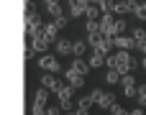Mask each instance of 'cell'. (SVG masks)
<instances>
[{"label": "cell", "mask_w": 146, "mask_h": 115, "mask_svg": "<svg viewBox=\"0 0 146 115\" xmlns=\"http://www.w3.org/2000/svg\"><path fill=\"white\" fill-rule=\"evenodd\" d=\"M108 67L121 72V74H128V72L136 69V59H131L128 51H115L113 56H108Z\"/></svg>", "instance_id": "obj_1"}, {"label": "cell", "mask_w": 146, "mask_h": 115, "mask_svg": "<svg viewBox=\"0 0 146 115\" xmlns=\"http://www.w3.org/2000/svg\"><path fill=\"white\" fill-rule=\"evenodd\" d=\"M90 46H92L95 51L110 54V49L115 46V41H113V36H105V33L100 31V33H90Z\"/></svg>", "instance_id": "obj_2"}, {"label": "cell", "mask_w": 146, "mask_h": 115, "mask_svg": "<svg viewBox=\"0 0 146 115\" xmlns=\"http://www.w3.org/2000/svg\"><path fill=\"white\" fill-rule=\"evenodd\" d=\"M90 95H92L95 105H100L103 110H110V108L115 105V95H110V92H103V90H92Z\"/></svg>", "instance_id": "obj_3"}, {"label": "cell", "mask_w": 146, "mask_h": 115, "mask_svg": "<svg viewBox=\"0 0 146 115\" xmlns=\"http://www.w3.org/2000/svg\"><path fill=\"white\" fill-rule=\"evenodd\" d=\"M115 23H118L115 13H103V18H100V28H103V33H105V36H118Z\"/></svg>", "instance_id": "obj_4"}, {"label": "cell", "mask_w": 146, "mask_h": 115, "mask_svg": "<svg viewBox=\"0 0 146 115\" xmlns=\"http://www.w3.org/2000/svg\"><path fill=\"white\" fill-rule=\"evenodd\" d=\"M113 41H115V49H118V51H131V49L136 46V38H133V36H126V33L113 36Z\"/></svg>", "instance_id": "obj_5"}, {"label": "cell", "mask_w": 146, "mask_h": 115, "mask_svg": "<svg viewBox=\"0 0 146 115\" xmlns=\"http://www.w3.org/2000/svg\"><path fill=\"white\" fill-rule=\"evenodd\" d=\"M64 82L69 85V87H74V90H80L82 85H85V74H80V72H74L72 67L64 72Z\"/></svg>", "instance_id": "obj_6"}, {"label": "cell", "mask_w": 146, "mask_h": 115, "mask_svg": "<svg viewBox=\"0 0 146 115\" xmlns=\"http://www.w3.org/2000/svg\"><path fill=\"white\" fill-rule=\"evenodd\" d=\"M38 67L44 69V72H59V61H56V56H49V54H41V59H38Z\"/></svg>", "instance_id": "obj_7"}, {"label": "cell", "mask_w": 146, "mask_h": 115, "mask_svg": "<svg viewBox=\"0 0 146 115\" xmlns=\"http://www.w3.org/2000/svg\"><path fill=\"white\" fill-rule=\"evenodd\" d=\"M28 41L33 44L36 54H44V51H46V46H49V38H46L44 33H38V36H28Z\"/></svg>", "instance_id": "obj_8"}, {"label": "cell", "mask_w": 146, "mask_h": 115, "mask_svg": "<svg viewBox=\"0 0 146 115\" xmlns=\"http://www.w3.org/2000/svg\"><path fill=\"white\" fill-rule=\"evenodd\" d=\"M87 0H69V13L74 15V18H80V15H85V10H87Z\"/></svg>", "instance_id": "obj_9"}, {"label": "cell", "mask_w": 146, "mask_h": 115, "mask_svg": "<svg viewBox=\"0 0 146 115\" xmlns=\"http://www.w3.org/2000/svg\"><path fill=\"white\" fill-rule=\"evenodd\" d=\"M41 87H46V90H54V92H56V90L62 87V82H59V79H56L51 72H46V74L41 77Z\"/></svg>", "instance_id": "obj_10"}, {"label": "cell", "mask_w": 146, "mask_h": 115, "mask_svg": "<svg viewBox=\"0 0 146 115\" xmlns=\"http://www.w3.org/2000/svg\"><path fill=\"white\" fill-rule=\"evenodd\" d=\"M133 8H136V0H118L115 3V15H123V13H133Z\"/></svg>", "instance_id": "obj_11"}, {"label": "cell", "mask_w": 146, "mask_h": 115, "mask_svg": "<svg viewBox=\"0 0 146 115\" xmlns=\"http://www.w3.org/2000/svg\"><path fill=\"white\" fill-rule=\"evenodd\" d=\"M85 18H87V20H100V18H103L100 5H98V3H90V5H87V10H85Z\"/></svg>", "instance_id": "obj_12"}, {"label": "cell", "mask_w": 146, "mask_h": 115, "mask_svg": "<svg viewBox=\"0 0 146 115\" xmlns=\"http://www.w3.org/2000/svg\"><path fill=\"white\" fill-rule=\"evenodd\" d=\"M54 49H56V54L62 56V54H72V49H74V41H67V38H62V41H56L54 44Z\"/></svg>", "instance_id": "obj_13"}, {"label": "cell", "mask_w": 146, "mask_h": 115, "mask_svg": "<svg viewBox=\"0 0 146 115\" xmlns=\"http://www.w3.org/2000/svg\"><path fill=\"white\" fill-rule=\"evenodd\" d=\"M72 69H74V72H80V74H87V72H90V61H85V56H74Z\"/></svg>", "instance_id": "obj_14"}, {"label": "cell", "mask_w": 146, "mask_h": 115, "mask_svg": "<svg viewBox=\"0 0 146 115\" xmlns=\"http://www.w3.org/2000/svg\"><path fill=\"white\" fill-rule=\"evenodd\" d=\"M72 92H74V87H69L67 82H62V87L56 90V97H59V102H64V100H72Z\"/></svg>", "instance_id": "obj_15"}, {"label": "cell", "mask_w": 146, "mask_h": 115, "mask_svg": "<svg viewBox=\"0 0 146 115\" xmlns=\"http://www.w3.org/2000/svg\"><path fill=\"white\" fill-rule=\"evenodd\" d=\"M103 64H108V54H103V51H95L92 56H90V67H103Z\"/></svg>", "instance_id": "obj_16"}, {"label": "cell", "mask_w": 146, "mask_h": 115, "mask_svg": "<svg viewBox=\"0 0 146 115\" xmlns=\"http://www.w3.org/2000/svg\"><path fill=\"white\" fill-rule=\"evenodd\" d=\"M46 102H49V90H46V87L36 90V95H33V105H44V108H46Z\"/></svg>", "instance_id": "obj_17"}, {"label": "cell", "mask_w": 146, "mask_h": 115, "mask_svg": "<svg viewBox=\"0 0 146 115\" xmlns=\"http://www.w3.org/2000/svg\"><path fill=\"white\" fill-rule=\"evenodd\" d=\"M56 33H59V26H56V23H46V26H44V36H46L49 41H56Z\"/></svg>", "instance_id": "obj_18"}, {"label": "cell", "mask_w": 146, "mask_h": 115, "mask_svg": "<svg viewBox=\"0 0 146 115\" xmlns=\"http://www.w3.org/2000/svg\"><path fill=\"white\" fill-rule=\"evenodd\" d=\"M121 79H123V74L115 72V69H110V72L105 74V82H108V85H121Z\"/></svg>", "instance_id": "obj_19"}, {"label": "cell", "mask_w": 146, "mask_h": 115, "mask_svg": "<svg viewBox=\"0 0 146 115\" xmlns=\"http://www.w3.org/2000/svg\"><path fill=\"white\" fill-rule=\"evenodd\" d=\"M95 3L100 5V10H103V13H113V10H115V3H118V0H95Z\"/></svg>", "instance_id": "obj_20"}, {"label": "cell", "mask_w": 146, "mask_h": 115, "mask_svg": "<svg viewBox=\"0 0 146 115\" xmlns=\"http://www.w3.org/2000/svg\"><path fill=\"white\" fill-rule=\"evenodd\" d=\"M133 15H136L139 20H146V3H136V8H133Z\"/></svg>", "instance_id": "obj_21"}, {"label": "cell", "mask_w": 146, "mask_h": 115, "mask_svg": "<svg viewBox=\"0 0 146 115\" xmlns=\"http://www.w3.org/2000/svg\"><path fill=\"white\" fill-rule=\"evenodd\" d=\"M46 10H49V15H54V18L64 15V13H62V5H59V0H56V3H51V5H46Z\"/></svg>", "instance_id": "obj_22"}, {"label": "cell", "mask_w": 146, "mask_h": 115, "mask_svg": "<svg viewBox=\"0 0 146 115\" xmlns=\"http://www.w3.org/2000/svg\"><path fill=\"white\" fill-rule=\"evenodd\" d=\"M85 51H87V44H85V41H74L72 54H74V56H85Z\"/></svg>", "instance_id": "obj_23"}, {"label": "cell", "mask_w": 146, "mask_h": 115, "mask_svg": "<svg viewBox=\"0 0 146 115\" xmlns=\"http://www.w3.org/2000/svg\"><path fill=\"white\" fill-rule=\"evenodd\" d=\"M92 105H95L92 95H87V97H80V100H77V108H85V110H90Z\"/></svg>", "instance_id": "obj_24"}, {"label": "cell", "mask_w": 146, "mask_h": 115, "mask_svg": "<svg viewBox=\"0 0 146 115\" xmlns=\"http://www.w3.org/2000/svg\"><path fill=\"white\" fill-rule=\"evenodd\" d=\"M133 38H136V46H141V44H146V31L139 26L136 31H133Z\"/></svg>", "instance_id": "obj_25"}, {"label": "cell", "mask_w": 146, "mask_h": 115, "mask_svg": "<svg viewBox=\"0 0 146 115\" xmlns=\"http://www.w3.org/2000/svg\"><path fill=\"white\" fill-rule=\"evenodd\" d=\"M100 20H87V33H100Z\"/></svg>", "instance_id": "obj_26"}, {"label": "cell", "mask_w": 146, "mask_h": 115, "mask_svg": "<svg viewBox=\"0 0 146 115\" xmlns=\"http://www.w3.org/2000/svg\"><path fill=\"white\" fill-rule=\"evenodd\" d=\"M139 105H146V85H139V95H136Z\"/></svg>", "instance_id": "obj_27"}, {"label": "cell", "mask_w": 146, "mask_h": 115, "mask_svg": "<svg viewBox=\"0 0 146 115\" xmlns=\"http://www.w3.org/2000/svg\"><path fill=\"white\" fill-rule=\"evenodd\" d=\"M110 115H128V113L123 110V105H118V102H115V105L110 108Z\"/></svg>", "instance_id": "obj_28"}, {"label": "cell", "mask_w": 146, "mask_h": 115, "mask_svg": "<svg viewBox=\"0 0 146 115\" xmlns=\"http://www.w3.org/2000/svg\"><path fill=\"white\" fill-rule=\"evenodd\" d=\"M46 113L49 115H62V105H51V108H46Z\"/></svg>", "instance_id": "obj_29"}, {"label": "cell", "mask_w": 146, "mask_h": 115, "mask_svg": "<svg viewBox=\"0 0 146 115\" xmlns=\"http://www.w3.org/2000/svg\"><path fill=\"white\" fill-rule=\"evenodd\" d=\"M54 23H56L59 28H64V26H67L69 20H67V15H59V18H54Z\"/></svg>", "instance_id": "obj_30"}, {"label": "cell", "mask_w": 146, "mask_h": 115, "mask_svg": "<svg viewBox=\"0 0 146 115\" xmlns=\"http://www.w3.org/2000/svg\"><path fill=\"white\" fill-rule=\"evenodd\" d=\"M115 28H118V33H126V20H123V18H118V23H115Z\"/></svg>", "instance_id": "obj_31"}, {"label": "cell", "mask_w": 146, "mask_h": 115, "mask_svg": "<svg viewBox=\"0 0 146 115\" xmlns=\"http://www.w3.org/2000/svg\"><path fill=\"white\" fill-rule=\"evenodd\" d=\"M59 105H62V110H64V113H67V110H72V100H64V102H59Z\"/></svg>", "instance_id": "obj_32"}, {"label": "cell", "mask_w": 146, "mask_h": 115, "mask_svg": "<svg viewBox=\"0 0 146 115\" xmlns=\"http://www.w3.org/2000/svg\"><path fill=\"white\" fill-rule=\"evenodd\" d=\"M23 5H26V10H33V0H23Z\"/></svg>", "instance_id": "obj_33"}, {"label": "cell", "mask_w": 146, "mask_h": 115, "mask_svg": "<svg viewBox=\"0 0 146 115\" xmlns=\"http://www.w3.org/2000/svg\"><path fill=\"white\" fill-rule=\"evenodd\" d=\"M77 115H90V110H85V108H77Z\"/></svg>", "instance_id": "obj_34"}, {"label": "cell", "mask_w": 146, "mask_h": 115, "mask_svg": "<svg viewBox=\"0 0 146 115\" xmlns=\"http://www.w3.org/2000/svg\"><path fill=\"white\" fill-rule=\"evenodd\" d=\"M131 115H144V110H141V108H136V110H131Z\"/></svg>", "instance_id": "obj_35"}, {"label": "cell", "mask_w": 146, "mask_h": 115, "mask_svg": "<svg viewBox=\"0 0 146 115\" xmlns=\"http://www.w3.org/2000/svg\"><path fill=\"white\" fill-rule=\"evenodd\" d=\"M139 49H141V54H144V56H146V44H141V46H139Z\"/></svg>", "instance_id": "obj_36"}, {"label": "cell", "mask_w": 146, "mask_h": 115, "mask_svg": "<svg viewBox=\"0 0 146 115\" xmlns=\"http://www.w3.org/2000/svg\"><path fill=\"white\" fill-rule=\"evenodd\" d=\"M64 115H77V110H74V113H72V110H67V113H64Z\"/></svg>", "instance_id": "obj_37"}, {"label": "cell", "mask_w": 146, "mask_h": 115, "mask_svg": "<svg viewBox=\"0 0 146 115\" xmlns=\"http://www.w3.org/2000/svg\"><path fill=\"white\" fill-rule=\"evenodd\" d=\"M44 3H46V5H51V3H56V0H44Z\"/></svg>", "instance_id": "obj_38"}, {"label": "cell", "mask_w": 146, "mask_h": 115, "mask_svg": "<svg viewBox=\"0 0 146 115\" xmlns=\"http://www.w3.org/2000/svg\"><path fill=\"white\" fill-rule=\"evenodd\" d=\"M141 67H144V69H146V56H144V61H141Z\"/></svg>", "instance_id": "obj_39"}, {"label": "cell", "mask_w": 146, "mask_h": 115, "mask_svg": "<svg viewBox=\"0 0 146 115\" xmlns=\"http://www.w3.org/2000/svg\"><path fill=\"white\" fill-rule=\"evenodd\" d=\"M136 3H146V0H136Z\"/></svg>", "instance_id": "obj_40"}, {"label": "cell", "mask_w": 146, "mask_h": 115, "mask_svg": "<svg viewBox=\"0 0 146 115\" xmlns=\"http://www.w3.org/2000/svg\"><path fill=\"white\" fill-rule=\"evenodd\" d=\"M128 115H131V113H128Z\"/></svg>", "instance_id": "obj_41"}]
</instances>
